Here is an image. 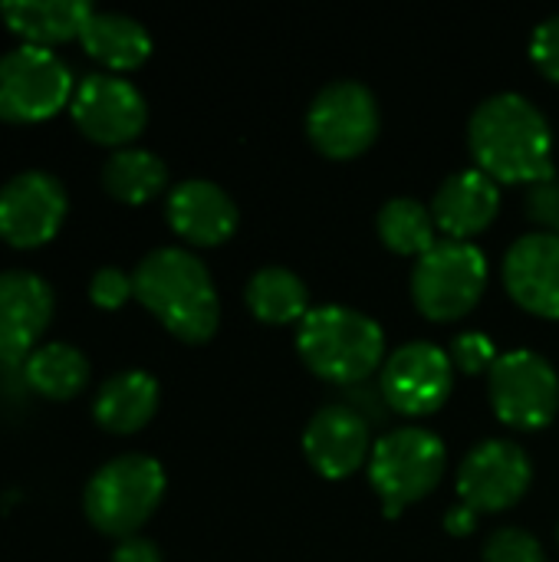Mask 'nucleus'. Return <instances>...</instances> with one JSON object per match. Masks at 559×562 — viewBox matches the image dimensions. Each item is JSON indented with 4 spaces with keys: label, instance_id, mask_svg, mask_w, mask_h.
<instances>
[{
    "label": "nucleus",
    "instance_id": "obj_29",
    "mask_svg": "<svg viewBox=\"0 0 559 562\" xmlns=\"http://www.w3.org/2000/svg\"><path fill=\"white\" fill-rule=\"evenodd\" d=\"M524 207H527L530 221L547 227V234H559V175L527 184Z\"/></svg>",
    "mask_w": 559,
    "mask_h": 562
},
{
    "label": "nucleus",
    "instance_id": "obj_22",
    "mask_svg": "<svg viewBox=\"0 0 559 562\" xmlns=\"http://www.w3.org/2000/svg\"><path fill=\"white\" fill-rule=\"evenodd\" d=\"M92 366L86 359V352L72 342H43L36 346L26 362H23V379L26 385L53 402H66L76 398L86 385H89Z\"/></svg>",
    "mask_w": 559,
    "mask_h": 562
},
{
    "label": "nucleus",
    "instance_id": "obj_16",
    "mask_svg": "<svg viewBox=\"0 0 559 562\" xmlns=\"http://www.w3.org/2000/svg\"><path fill=\"white\" fill-rule=\"evenodd\" d=\"M504 286L524 310L559 319V234L517 237L504 254Z\"/></svg>",
    "mask_w": 559,
    "mask_h": 562
},
{
    "label": "nucleus",
    "instance_id": "obj_6",
    "mask_svg": "<svg viewBox=\"0 0 559 562\" xmlns=\"http://www.w3.org/2000/svg\"><path fill=\"white\" fill-rule=\"evenodd\" d=\"M448 468L445 441L422 425H399L385 431L369 454V481L385 507H409L432 494Z\"/></svg>",
    "mask_w": 559,
    "mask_h": 562
},
{
    "label": "nucleus",
    "instance_id": "obj_20",
    "mask_svg": "<svg viewBox=\"0 0 559 562\" xmlns=\"http://www.w3.org/2000/svg\"><path fill=\"white\" fill-rule=\"evenodd\" d=\"M89 0H3L0 16L10 33L23 36L30 46L53 49L56 43L79 40L86 20L92 16Z\"/></svg>",
    "mask_w": 559,
    "mask_h": 562
},
{
    "label": "nucleus",
    "instance_id": "obj_27",
    "mask_svg": "<svg viewBox=\"0 0 559 562\" xmlns=\"http://www.w3.org/2000/svg\"><path fill=\"white\" fill-rule=\"evenodd\" d=\"M451 366L474 375V372H491V366L497 362V349H494V339L488 333H478V329H465L451 339Z\"/></svg>",
    "mask_w": 559,
    "mask_h": 562
},
{
    "label": "nucleus",
    "instance_id": "obj_23",
    "mask_svg": "<svg viewBox=\"0 0 559 562\" xmlns=\"http://www.w3.org/2000/svg\"><path fill=\"white\" fill-rule=\"evenodd\" d=\"M244 300H247L250 313L270 326L300 323L313 310L303 277H297L290 267H280V263H267V267L254 270L244 286Z\"/></svg>",
    "mask_w": 559,
    "mask_h": 562
},
{
    "label": "nucleus",
    "instance_id": "obj_32",
    "mask_svg": "<svg viewBox=\"0 0 559 562\" xmlns=\"http://www.w3.org/2000/svg\"><path fill=\"white\" fill-rule=\"evenodd\" d=\"M474 524H478V510H471L468 504H455V507L445 514V527H448V533L465 537V533H471V530H474Z\"/></svg>",
    "mask_w": 559,
    "mask_h": 562
},
{
    "label": "nucleus",
    "instance_id": "obj_7",
    "mask_svg": "<svg viewBox=\"0 0 559 562\" xmlns=\"http://www.w3.org/2000/svg\"><path fill=\"white\" fill-rule=\"evenodd\" d=\"M76 79L69 63L46 49L20 43L0 53V119L16 125H33L53 119L69 105Z\"/></svg>",
    "mask_w": 559,
    "mask_h": 562
},
{
    "label": "nucleus",
    "instance_id": "obj_26",
    "mask_svg": "<svg viewBox=\"0 0 559 562\" xmlns=\"http://www.w3.org/2000/svg\"><path fill=\"white\" fill-rule=\"evenodd\" d=\"M484 562H544L540 540L524 527H497L481 547Z\"/></svg>",
    "mask_w": 559,
    "mask_h": 562
},
{
    "label": "nucleus",
    "instance_id": "obj_10",
    "mask_svg": "<svg viewBox=\"0 0 559 562\" xmlns=\"http://www.w3.org/2000/svg\"><path fill=\"white\" fill-rule=\"evenodd\" d=\"M69 115L86 138L125 148L142 135L148 122V102L142 89L122 72H89L76 82Z\"/></svg>",
    "mask_w": 559,
    "mask_h": 562
},
{
    "label": "nucleus",
    "instance_id": "obj_24",
    "mask_svg": "<svg viewBox=\"0 0 559 562\" xmlns=\"http://www.w3.org/2000/svg\"><path fill=\"white\" fill-rule=\"evenodd\" d=\"M168 184V165L148 148H115L102 165V188L125 204H145Z\"/></svg>",
    "mask_w": 559,
    "mask_h": 562
},
{
    "label": "nucleus",
    "instance_id": "obj_14",
    "mask_svg": "<svg viewBox=\"0 0 559 562\" xmlns=\"http://www.w3.org/2000/svg\"><path fill=\"white\" fill-rule=\"evenodd\" d=\"M56 310L46 277L26 267L0 270V362H26Z\"/></svg>",
    "mask_w": 559,
    "mask_h": 562
},
{
    "label": "nucleus",
    "instance_id": "obj_2",
    "mask_svg": "<svg viewBox=\"0 0 559 562\" xmlns=\"http://www.w3.org/2000/svg\"><path fill=\"white\" fill-rule=\"evenodd\" d=\"M135 300L181 342H208L221 319L211 270L188 247L148 250L135 273Z\"/></svg>",
    "mask_w": 559,
    "mask_h": 562
},
{
    "label": "nucleus",
    "instance_id": "obj_28",
    "mask_svg": "<svg viewBox=\"0 0 559 562\" xmlns=\"http://www.w3.org/2000/svg\"><path fill=\"white\" fill-rule=\"evenodd\" d=\"M128 296H135L132 273L122 267H99L89 280V300L102 310H119Z\"/></svg>",
    "mask_w": 559,
    "mask_h": 562
},
{
    "label": "nucleus",
    "instance_id": "obj_33",
    "mask_svg": "<svg viewBox=\"0 0 559 562\" xmlns=\"http://www.w3.org/2000/svg\"><path fill=\"white\" fill-rule=\"evenodd\" d=\"M557 537H559V527H557Z\"/></svg>",
    "mask_w": 559,
    "mask_h": 562
},
{
    "label": "nucleus",
    "instance_id": "obj_19",
    "mask_svg": "<svg viewBox=\"0 0 559 562\" xmlns=\"http://www.w3.org/2000/svg\"><path fill=\"white\" fill-rule=\"evenodd\" d=\"M158 402H161V389L152 372L122 369L99 385L92 398V418L112 435H132L155 418Z\"/></svg>",
    "mask_w": 559,
    "mask_h": 562
},
{
    "label": "nucleus",
    "instance_id": "obj_9",
    "mask_svg": "<svg viewBox=\"0 0 559 562\" xmlns=\"http://www.w3.org/2000/svg\"><path fill=\"white\" fill-rule=\"evenodd\" d=\"M306 135L326 158H356L379 135V99L359 79L326 82L306 112Z\"/></svg>",
    "mask_w": 559,
    "mask_h": 562
},
{
    "label": "nucleus",
    "instance_id": "obj_13",
    "mask_svg": "<svg viewBox=\"0 0 559 562\" xmlns=\"http://www.w3.org/2000/svg\"><path fill=\"white\" fill-rule=\"evenodd\" d=\"M534 481L530 454L511 438L478 441L458 464V497L478 514L514 507Z\"/></svg>",
    "mask_w": 559,
    "mask_h": 562
},
{
    "label": "nucleus",
    "instance_id": "obj_4",
    "mask_svg": "<svg viewBox=\"0 0 559 562\" xmlns=\"http://www.w3.org/2000/svg\"><path fill=\"white\" fill-rule=\"evenodd\" d=\"M165 497V468L152 454H115L96 468L82 491L86 520L105 537H135Z\"/></svg>",
    "mask_w": 559,
    "mask_h": 562
},
{
    "label": "nucleus",
    "instance_id": "obj_15",
    "mask_svg": "<svg viewBox=\"0 0 559 562\" xmlns=\"http://www.w3.org/2000/svg\"><path fill=\"white\" fill-rule=\"evenodd\" d=\"M303 454L316 474L343 481L369 461L372 428L349 402H329L306 422Z\"/></svg>",
    "mask_w": 559,
    "mask_h": 562
},
{
    "label": "nucleus",
    "instance_id": "obj_30",
    "mask_svg": "<svg viewBox=\"0 0 559 562\" xmlns=\"http://www.w3.org/2000/svg\"><path fill=\"white\" fill-rule=\"evenodd\" d=\"M530 59L537 63V69L559 82V13L540 20L530 33Z\"/></svg>",
    "mask_w": 559,
    "mask_h": 562
},
{
    "label": "nucleus",
    "instance_id": "obj_31",
    "mask_svg": "<svg viewBox=\"0 0 559 562\" xmlns=\"http://www.w3.org/2000/svg\"><path fill=\"white\" fill-rule=\"evenodd\" d=\"M112 562H165L161 550L148 540V537H125L119 540V547L112 550Z\"/></svg>",
    "mask_w": 559,
    "mask_h": 562
},
{
    "label": "nucleus",
    "instance_id": "obj_5",
    "mask_svg": "<svg viewBox=\"0 0 559 562\" xmlns=\"http://www.w3.org/2000/svg\"><path fill=\"white\" fill-rule=\"evenodd\" d=\"M488 286V257L471 240H438L425 250L412 267V300L415 306L435 319H461L468 316Z\"/></svg>",
    "mask_w": 559,
    "mask_h": 562
},
{
    "label": "nucleus",
    "instance_id": "obj_17",
    "mask_svg": "<svg viewBox=\"0 0 559 562\" xmlns=\"http://www.w3.org/2000/svg\"><path fill=\"white\" fill-rule=\"evenodd\" d=\"M165 217L171 231L185 237L188 244L214 247V244H224L237 231L241 211L221 184L208 178H185L168 191Z\"/></svg>",
    "mask_w": 559,
    "mask_h": 562
},
{
    "label": "nucleus",
    "instance_id": "obj_21",
    "mask_svg": "<svg viewBox=\"0 0 559 562\" xmlns=\"http://www.w3.org/2000/svg\"><path fill=\"white\" fill-rule=\"evenodd\" d=\"M79 43L92 59H99L112 72L135 69L152 56L148 26L122 10H92L79 33Z\"/></svg>",
    "mask_w": 559,
    "mask_h": 562
},
{
    "label": "nucleus",
    "instance_id": "obj_11",
    "mask_svg": "<svg viewBox=\"0 0 559 562\" xmlns=\"http://www.w3.org/2000/svg\"><path fill=\"white\" fill-rule=\"evenodd\" d=\"M69 214L66 184L46 168H23L0 184V240L20 250L53 240Z\"/></svg>",
    "mask_w": 559,
    "mask_h": 562
},
{
    "label": "nucleus",
    "instance_id": "obj_1",
    "mask_svg": "<svg viewBox=\"0 0 559 562\" xmlns=\"http://www.w3.org/2000/svg\"><path fill=\"white\" fill-rule=\"evenodd\" d=\"M468 148L497 184H534L557 175L550 119L521 92H494L471 112Z\"/></svg>",
    "mask_w": 559,
    "mask_h": 562
},
{
    "label": "nucleus",
    "instance_id": "obj_25",
    "mask_svg": "<svg viewBox=\"0 0 559 562\" xmlns=\"http://www.w3.org/2000/svg\"><path fill=\"white\" fill-rule=\"evenodd\" d=\"M376 231L382 237V244L395 254L405 257H422L425 250H432L435 240V217L432 207H425L418 198H389L379 214H376Z\"/></svg>",
    "mask_w": 559,
    "mask_h": 562
},
{
    "label": "nucleus",
    "instance_id": "obj_3",
    "mask_svg": "<svg viewBox=\"0 0 559 562\" xmlns=\"http://www.w3.org/2000/svg\"><path fill=\"white\" fill-rule=\"evenodd\" d=\"M297 352L323 382L362 385L385 362V333L362 310L326 303L297 323Z\"/></svg>",
    "mask_w": 559,
    "mask_h": 562
},
{
    "label": "nucleus",
    "instance_id": "obj_12",
    "mask_svg": "<svg viewBox=\"0 0 559 562\" xmlns=\"http://www.w3.org/2000/svg\"><path fill=\"white\" fill-rule=\"evenodd\" d=\"M455 389V366L448 349L412 339L399 346L379 369V392L399 415H432Z\"/></svg>",
    "mask_w": 559,
    "mask_h": 562
},
{
    "label": "nucleus",
    "instance_id": "obj_8",
    "mask_svg": "<svg viewBox=\"0 0 559 562\" xmlns=\"http://www.w3.org/2000/svg\"><path fill=\"white\" fill-rule=\"evenodd\" d=\"M488 395L497 418L511 428H544L559 408V375L547 356L511 349L488 372Z\"/></svg>",
    "mask_w": 559,
    "mask_h": 562
},
{
    "label": "nucleus",
    "instance_id": "obj_18",
    "mask_svg": "<svg viewBox=\"0 0 559 562\" xmlns=\"http://www.w3.org/2000/svg\"><path fill=\"white\" fill-rule=\"evenodd\" d=\"M428 207L438 231H445L451 240H468L497 217L501 188L481 168H465L438 184Z\"/></svg>",
    "mask_w": 559,
    "mask_h": 562
}]
</instances>
